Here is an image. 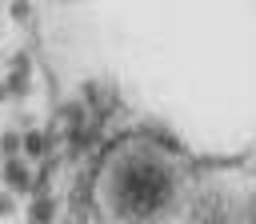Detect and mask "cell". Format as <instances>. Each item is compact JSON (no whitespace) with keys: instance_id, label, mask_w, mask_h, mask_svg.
I'll use <instances>...</instances> for the list:
<instances>
[{"instance_id":"cell-1","label":"cell","mask_w":256,"mask_h":224,"mask_svg":"<svg viewBox=\"0 0 256 224\" xmlns=\"http://www.w3.org/2000/svg\"><path fill=\"white\" fill-rule=\"evenodd\" d=\"M196 192L192 156L152 128L112 136L88 176V204L100 224H184Z\"/></svg>"}]
</instances>
